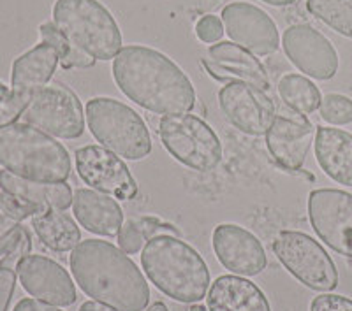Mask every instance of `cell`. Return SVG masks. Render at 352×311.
<instances>
[{
  "instance_id": "obj_35",
  "label": "cell",
  "mask_w": 352,
  "mask_h": 311,
  "mask_svg": "<svg viewBox=\"0 0 352 311\" xmlns=\"http://www.w3.org/2000/svg\"><path fill=\"white\" fill-rule=\"evenodd\" d=\"M12 311H60L58 308L39 299H21Z\"/></svg>"
},
{
  "instance_id": "obj_2",
  "label": "cell",
  "mask_w": 352,
  "mask_h": 311,
  "mask_svg": "<svg viewBox=\"0 0 352 311\" xmlns=\"http://www.w3.org/2000/svg\"><path fill=\"white\" fill-rule=\"evenodd\" d=\"M71 271L78 287L116 311H144L150 287L125 251L102 240L81 241L71 251Z\"/></svg>"
},
{
  "instance_id": "obj_7",
  "label": "cell",
  "mask_w": 352,
  "mask_h": 311,
  "mask_svg": "<svg viewBox=\"0 0 352 311\" xmlns=\"http://www.w3.org/2000/svg\"><path fill=\"white\" fill-rule=\"evenodd\" d=\"M157 132L169 155L194 171L212 172L222 160L219 136L199 116H164Z\"/></svg>"
},
{
  "instance_id": "obj_10",
  "label": "cell",
  "mask_w": 352,
  "mask_h": 311,
  "mask_svg": "<svg viewBox=\"0 0 352 311\" xmlns=\"http://www.w3.org/2000/svg\"><path fill=\"white\" fill-rule=\"evenodd\" d=\"M308 218L320 241L352 259V194L338 188L310 192Z\"/></svg>"
},
{
  "instance_id": "obj_20",
  "label": "cell",
  "mask_w": 352,
  "mask_h": 311,
  "mask_svg": "<svg viewBox=\"0 0 352 311\" xmlns=\"http://www.w3.org/2000/svg\"><path fill=\"white\" fill-rule=\"evenodd\" d=\"M210 60L219 69L220 78L229 83V81L240 80L245 83H250L252 87L268 92L270 78L264 71L263 64L256 58V55L241 48L240 44L234 43H219L210 46L208 49Z\"/></svg>"
},
{
  "instance_id": "obj_5",
  "label": "cell",
  "mask_w": 352,
  "mask_h": 311,
  "mask_svg": "<svg viewBox=\"0 0 352 311\" xmlns=\"http://www.w3.org/2000/svg\"><path fill=\"white\" fill-rule=\"evenodd\" d=\"M53 23L72 46L96 60H113L120 53V27L99 0H56Z\"/></svg>"
},
{
  "instance_id": "obj_11",
  "label": "cell",
  "mask_w": 352,
  "mask_h": 311,
  "mask_svg": "<svg viewBox=\"0 0 352 311\" xmlns=\"http://www.w3.org/2000/svg\"><path fill=\"white\" fill-rule=\"evenodd\" d=\"M220 109L231 125L247 136H263L276 116L275 102L264 90L234 80L219 92Z\"/></svg>"
},
{
  "instance_id": "obj_13",
  "label": "cell",
  "mask_w": 352,
  "mask_h": 311,
  "mask_svg": "<svg viewBox=\"0 0 352 311\" xmlns=\"http://www.w3.org/2000/svg\"><path fill=\"white\" fill-rule=\"evenodd\" d=\"M289 60L307 76L328 81L338 71V53L326 36L307 23L292 25L282 36Z\"/></svg>"
},
{
  "instance_id": "obj_38",
  "label": "cell",
  "mask_w": 352,
  "mask_h": 311,
  "mask_svg": "<svg viewBox=\"0 0 352 311\" xmlns=\"http://www.w3.org/2000/svg\"><path fill=\"white\" fill-rule=\"evenodd\" d=\"M263 2H266V4L273 5V8H284V5L294 4L296 0H263Z\"/></svg>"
},
{
  "instance_id": "obj_16",
  "label": "cell",
  "mask_w": 352,
  "mask_h": 311,
  "mask_svg": "<svg viewBox=\"0 0 352 311\" xmlns=\"http://www.w3.org/2000/svg\"><path fill=\"white\" fill-rule=\"evenodd\" d=\"M18 278L23 290L43 303L67 308L78 299L71 275L60 264L48 257H25L18 266Z\"/></svg>"
},
{
  "instance_id": "obj_9",
  "label": "cell",
  "mask_w": 352,
  "mask_h": 311,
  "mask_svg": "<svg viewBox=\"0 0 352 311\" xmlns=\"http://www.w3.org/2000/svg\"><path fill=\"white\" fill-rule=\"evenodd\" d=\"M21 118L58 139H78L85 132L83 106L76 93L60 83L32 93Z\"/></svg>"
},
{
  "instance_id": "obj_19",
  "label": "cell",
  "mask_w": 352,
  "mask_h": 311,
  "mask_svg": "<svg viewBox=\"0 0 352 311\" xmlns=\"http://www.w3.org/2000/svg\"><path fill=\"white\" fill-rule=\"evenodd\" d=\"M58 62L60 55L55 46L41 41L36 48L28 49L12 64L11 90L21 95L32 97V93L48 84Z\"/></svg>"
},
{
  "instance_id": "obj_30",
  "label": "cell",
  "mask_w": 352,
  "mask_h": 311,
  "mask_svg": "<svg viewBox=\"0 0 352 311\" xmlns=\"http://www.w3.org/2000/svg\"><path fill=\"white\" fill-rule=\"evenodd\" d=\"M320 118L331 125L352 124V99L340 93H328L319 106Z\"/></svg>"
},
{
  "instance_id": "obj_31",
  "label": "cell",
  "mask_w": 352,
  "mask_h": 311,
  "mask_svg": "<svg viewBox=\"0 0 352 311\" xmlns=\"http://www.w3.org/2000/svg\"><path fill=\"white\" fill-rule=\"evenodd\" d=\"M28 102H30V97L21 95V93L12 92V90L0 95V127L16 124L18 118L23 116Z\"/></svg>"
},
{
  "instance_id": "obj_8",
  "label": "cell",
  "mask_w": 352,
  "mask_h": 311,
  "mask_svg": "<svg viewBox=\"0 0 352 311\" xmlns=\"http://www.w3.org/2000/svg\"><path fill=\"white\" fill-rule=\"evenodd\" d=\"M273 251L282 266L305 287L317 292H331L338 285V271L333 259L305 232H280L273 243Z\"/></svg>"
},
{
  "instance_id": "obj_22",
  "label": "cell",
  "mask_w": 352,
  "mask_h": 311,
  "mask_svg": "<svg viewBox=\"0 0 352 311\" xmlns=\"http://www.w3.org/2000/svg\"><path fill=\"white\" fill-rule=\"evenodd\" d=\"M316 159L336 183L352 187V134L342 128L317 127Z\"/></svg>"
},
{
  "instance_id": "obj_41",
  "label": "cell",
  "mask_w": 352,
  "mask_h": 311,
  "mask_svg": "<svg viewBox=\"0 0 352 311\" xmlns=\"http://www.w3.org/2000/svg\"><path fill=\"white\" fill-rule=\"evenodd\" d=\"M188 311H204V308L199 306V304H194V306L190 308V310H188Z\"/></svg>"
},
{
  "instance_id": "obj_3",
  "label": "cell",
  "mask_w": 352,
  "mask_h": 311,
  "mask_svg": "<svg viewBox=\"0 0 352 311\" xmlns=\"http://www.w3.org/2000/svg\"><path fill=\"white\" fill-rule=\"evenodd\" d=\"M144 275L160 292L178 303H197L206 295L210 271L203 257L180 235L160 234L141 250Z\"/></svg>"
},
{
  "instance_id": "obj_27",
  "label": "cell",
  "mask_w": 352,
  "mask_h": 311,
  "mask_svg": "<svg viewBox=\"0 0 352 311\" xmlns=\"http://www.w3.org/2000/svg\"><path fill=\"white\" fill-rule=\"evenodd\" d=\"M32 250V240L30 232L25 231L16 246L9 251L8 255L0 259V311H8L11 304L12 294L16 288L18 278V266L27 255H30Z\"/></svg>"
},
{
  "instance_id": "obj_40",
  "label": "cell",
  "mask_w": 352,
  "mask_h": 311,
  "mask_svg": "<svg viewBox=\"0 0 352 311\" xmlns=\"http://www.w3.org/2000/svg\"><path fill=\"white\" fill-rule=\"evenodd\" d=\"M8 92H9V88L0 83V95H4V93H8Z\"/></svg>"
},
{
  "instance_id": "obj_29",
  "label": "cell",
  "mask_w": 352,
  "mask_h": 311,
  "mask_svg": "<svg viewBox=\"0 0 352 311\" xmlns=\"http://www.w3.org/2000/svg\"><path fill=\"white\" fill-rule=\"evenodd\" d=\"M41 39L44 43L55 46L58 55H60V64L64 69L71 67H92L96 64V58L90 55H87L85 51L78 49L76 46H72L67 39H65L64 34L55 27V23H43L39 27Z\"/></svg>"
},
{
  "instance_id": "obj_39",
  "label": "cell",
  "mask_w": 352,
  "mask_h": 311,
  "mask_svg": "<svg viewBox=\"0 0 352 311\" xmlns=\"http://www.w3.org/2000/svg\"><path fill=\"white\" fill-rule=\"evenodd\" d=\"M146 311H169V310L164 303H159V301H157V303H153Z\"/></svg>"
},
{
  "instance_id": "obj_33",
  "label": "cell",
  "mask_w": 352,
  "mask_h": 311,
  "mask_svg": "<svg viewBox=\"0 0 352 311\" xmlns=\"http://www.w3.org/2000/svg\"><path fill=\"white\" fill-rule=\"evenodd\" d=\"M310 311H352V299L338 294L317 295L310 303Z\"/></svg>"
},
{
  "instance_id": "obj_34",
  "label": "cell",
  "mask_w": 352,
  "mask_h": 311,
  "mask_svg": "<svg viewBox=\"0 0 352 311\" xmlns=\"http://www.w3.org/2000/svg\"><path fill=\"white\" fill-rule=\"evenodd\" d=\"M25 231H27V229H25L23 225L18 224L12 229H9L8 232H4V234H0V259L4 255H8L9 251L16 246V243L20 241V238L23 235Z\"/></svg>"
},
{
  "instance_id": "obj_12",
  "label": "cell",
  "mask_w": 352,
  "mask_h": 311,
  "mask_svg": "<svg viewBox=\"0 0 352 311\" xmlns=\"http://www.w3.org/2000/svg\"><path fill=\"white\" fill-rule=\"evenodd\" d=\"M78 176L85 185L106 196L131 200L138 196V183L124 160L104 146H83L74 153Z\"/></svg>"
},
{
  "instance_id": "obj_14",
  "label": "cell",
  "mask_w": 352,
  "mask_h": 311,
  "mask_svg": "<svg viewBox=\"0 0 352 311\" xmlns=\"http://www.w3.org/2000/svg\"><path fill=\"white\" fill-rule=\"evenodd\" d=\"M222 23L229 39L252 55H272L280 46V36L268 12L248 2H232L222 9Z\"/></svg>"
},
{
  "instance_id": "obj_24",
  "label": "cell",
  "mask_w": 352,
  "mask_h": 311,
  "mask_svg": "<svg viewBox=\"0 0 352 311\" xmlns=\"http://www.w3.org/2000/svg\"><path fill=\"white\" fill-rule=\"evenodd\" d=\"M32 227L44 246L53 251H71L81 243L74 218L62 209H44L32 216Z\"/></svg>"
},
{
  "instance_id": "obj_1",
  "label": "cell",
  "mask_w": 352,
  "mask_h": 311,
  "mask_svg": "<svg viewBox=\"0 0 352 311\" xmlns=\"http://www.w3.org/2000/svg\"><path fill=\"white\" fill-rule=\"evenodd\" d=\"M113 80L127 99L157 115H188L196 106L192 81L159 49L131 44L113 58Z\"/></svg>"
},
{
  "instance_id": "obj_32",
  "label": "cell",
  "mask_w": 352,
  "mask_h": 311,
  "mask_svg": "<svg viewBox=\"0 0 352 311\" xmlns=\"http://www.w3.org/2000/svg\"><path fill=\"white\" fill-rule=\"evenodd\" d=\"M224 32V23L215 14H204L196 23V36L206 44L219 43Z\"/></svg>"
},
{
  "instance_id": "obj_4",
  "label": "cell",
  "mask_w": 352,
  "mask_h": 311,
  "mask_svg": "<svg viewBox=\"0 0 352 311\" xmlns=\"http://www.w3.org/2000/svg\"><path fill=\"white\" fill-rule=\"evenodd\" d=\"M0 168L23 180L65 183L72 162L64 144L28 124L0 127Z\"/></svg>"
},
{
  "instance_id": "obj_37",
  "label": "cell",
  "mask_w": 352,
  "mask_h": 311,
  "mask_svg": "<svg viewBox=\"0 0 352 311\" xmlns=\"http://www.w3.org/2000/svg\"><path fill=\"white\" fill-rule=\"evenodd\" d=\"M80 311H116L113 308L106 306L102 303H97V301H87V303L81 304Z\"/></svg>"
},
{
  "instance_id": "obj_6",
  "label": "cell",
  "mask_w": 352,
  "mask_h": 311,
  "mask_svg": "<svg viewBox=\"0 0 352 311\" xmlns=\"http://www.w3.org/2000/svg\"><path fill=\"white\" fill-rule=\"evenodd\" d=\"M88 130L106 150L138 162L152 152V137L144 120L127 104L111 97H96L85 108Z\"/></svg>"
},
{
  "instance_id": "obj_21",
  "label": "cell",
  "mask_w": 352,
  "mask_h": 311,
  "mask_svg": "<svg viewBox=\"0 0 352 311\" xmlns=\"http://www.w3.org/2000/svg\"><path fill=\"white\" fill-rule=\"evenodd\" d=\"M206 304L208 311H272L268 297L256 284L232 275L213 281Z\"/></svg>"
},
{
  "instance_id": "obj_36",
  "label": "cell",
  "mask_w": 352,
  "mask_h": 311,
  "mask_svg": "<svg viewBox=\"0 0 352 311\" xmlns=\"http://www.w3.org/2000/svg\"><path fill=\"white\" fill-rule=\"evenodd\" d=\"M14 225H18V222H14V220L8 215L6 207L2 206V203H0V234L8 232L9 229H12Z\"/></svg>"
},
{
  "instance_id": "obj_15",
  "label": "cell",
  "mask_w": 352,
  "mask_h": 311,
  "mask_svg": "<svg viewBox=\"0 0 352 311\" xmlns=\"http://www.w3.org/2000/svg\"><path fill=\"white\" fill-rule=\"evenodd\" d=\"M317 128L307 115L296 111L278 113L266 132V146L275 164L287 171H301Z\"/></svg>"
},
{
  "instance_id": "obj_26",
  "label": "cell",
  "mask_w": 352,
  "mask_h": 311,
  "mask_svg": "<svg viewBox=\"0 0 352 311\" xmlns=\"http://www.w3.org/2000/svg\"><path fill=\"white\" fill-rule=\"evenodd\" d=\"M278 95L284 100L285 106L292 111L300 113V115H310L320 106L319 88L308 80V78L300 76V74H285L278 81Z\"/></svg>"
},
{
  "instance_id": "obj_28",
  "label": "cell",
  "mask_w": 352,
  "mask_h": 311,
  "mask_svg": "<svg viewBox=\"0 0 352 311\" xmlns=\"http://www.w3.org/2000/svg\"><path fill=\"white\" fill-rule=\"evenodd\" d=\"M307 9L336 34L352 39V0H307Z\"/></svg>"
},
{
  "instance_id": "obj_18",
  "label": "cell",
  "mask_w": 352,
  "mask_h": 311,
  "mask_svg": "<svg viewBox=\"0 0 352 311\" xmlns=\"http://www.w3.org/2000/svg\"><path fill=\"white\" fill-rule=\"evenodd\" d=\"M72 213L81 227L102 238L118 235L124 225V211L115 197L90 188H78L74 192Z\"/></svg>"
},
{
  "instance_id": "obj_23",
  "label": "cell",
  "mask_w": 352,
  "mask_h": 311,
  "mask_svg": "<svg viewBox=\"0 0 352 311\" xmlns=\"http://www.w3.org/2000/svg\"><path fill=\"white\" fill-rule=\"evenodd\" d=\"M0 192L21 203L44 209H67L72 206V190L67 183H39L18 178L9 171H0Z\"/></svg>"
},
{
  "instance_id": "obj_25",
  "label": "cell",
  "mask_w": 352,
  "mask_h": 311,
  "mask_svg": "<svg viewBox=\"0 0 352 311\" xmlns=\"http://www.w3.org/2000/svg\"><path fill=\"white\" fill-rule=\"evenodd\" d=\"M160 234L180 235V231L171 224H166L155 216H140L127 220L118 232V244L125 253H138L144 243Z\"/></svg>"
},
{
  "instance_id": "obj_17",
  "label": "cell",
  "mask_w": 352,
  "mask_h": 311,
  "mask_svg": "<svg viewBox=\"0 0 352 311\" xmlns=\"http://www.w3.org/2000/svg\"><path fill=\"white\" fill-rule=\"evenodd\" d=\"M219 262L234 275L257 276L266 269L268 259L256 235L236 224H222L212 235Z\"/></svg>"
}]
</instances>
